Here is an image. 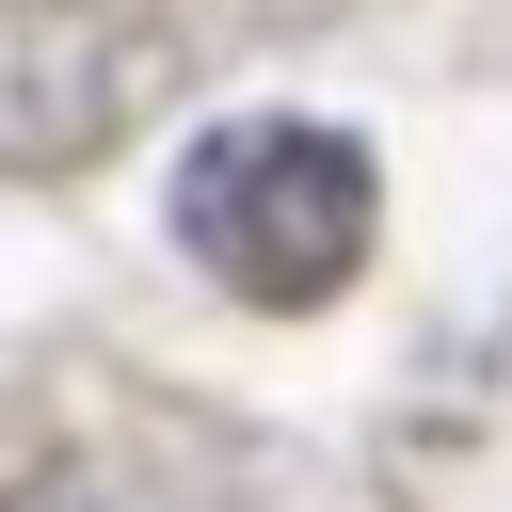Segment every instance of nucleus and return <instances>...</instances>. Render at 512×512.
Wrapping results in <instances>:
<instances>
[{
  "instance_id": "f257e3e1",
  "label": "nucleus",
  "mask_w": 512,
  "mask_h": 512,
  "mask_svg": "<svg viewBox=\"0 0 512 512\" xmlns=\"http://www.w3.org/2000/svg\"><path fill=\"white\" fill-rule=\"evenodd\" d=\"M368 208H384L368 192V144L320 128V112H240V128H208L176 160V240L224 288H256V304H320L368 256Z\"/></svg>"
}]
</instances>
